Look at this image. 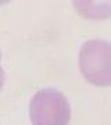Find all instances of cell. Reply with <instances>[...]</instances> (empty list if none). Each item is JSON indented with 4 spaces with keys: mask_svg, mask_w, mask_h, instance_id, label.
Masks as SVG:
<instances>
[{
    "mask_svg": "<svg viewBox=\"0 0 111 125\" xmlns=\"http://www.w3.org/2000/svg\"><path fill=\"white\" fill-rule=\"evenodd\" d=\"M78 65L89 83L100 88L111 86V43L100 39L85 42L79 50Z\"/></svg>",
    "mask_w": 111,
    "mask_h": 125,
    "instance_id": "cell-1",
    "label": "cell"
},
{
    "mask_svg": "<svg viewBox=\"0 0 111 125\" xmlns=\"http://www.w3.org/2000/svg\"><path fill=\"white\" fill-rule=\"evenodd\" d=\"M4 70H3V67H1V53H0V90H1V88H3V85H4Z\"/></svg>",
    "mask_w": 111,
    "mask_h": 125,
    "instance_id": "cell-4",
    "label": "cell"
},
{
    "mask_svg": "<svg viewBox=\"0 0 111 125\" xmlns=\"http://www.w3.org/2000/svg\"><path fill=\"white\" fill-rule=\"evenodd\" d=\"M29 120L32 125H70V102L57 89H40L29 102Z\"/></svg>",
    "mask_w": 111,
    "mask_h": 125,
    "instance_id": "cell-2",
    "label": "cell"
},
{
    "mask_svg": "<svg viewBox=\"0 0 111 125\" xmlns=\"http://www.w3.org/2000/svg\"><path fill=\"white\" fill-rule=\"evenodd\" d=\"M74 7L85 18L104 20L111 17V1H74Z\"/></svg>",
    "mask_w": 111,
    "mask_h": 125,
    "instance_id": "cell-3",
    "label": "cell"
}]
</instances>
